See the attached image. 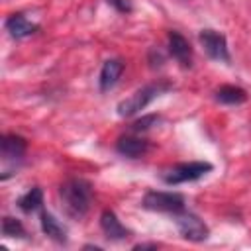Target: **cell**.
I'll return each instance as SVG.
<instances>
[{
	"mask_svg": "<svg viewBox=\"0 0 251 251\" xmlns=\"http://www.w3.org/2000/svg\"><path fill=\"white\" fill-rule=\"evenodd\" d=\"M59 198L63 202L65 212L71 218L78 220V218L86 216V212L90 210V204H92V184L86 178H80V176L67 178L59 186Z\"/></svg>",
	"mask_w": 251,
	"mask_h": 251,
	"instance_id": "cell-1",
	"label": "cell"
},
{
	"mask_svg": "<svg viewBox=\"0 0 251 251\" xmlns=\"http://www.w3.org/2000/svg\"><path fill=\"white\" fill-rule=\"evenodd\" d=\"M171 88V84L167 82H151V84H145L141 88H137L129 98L122 100L118 104V116L120 118H131L135 116L137 112H141L143 108H147L157 96H161L163 92H167Z\"/></svg>",
	"mask_w": 251,
	"mask_h": 251,
	"instance_id": "cell-2",
	"label": "cell"
},
{
	"mask_svg": "<svg viewBox=\"0 0 251 251\" xmlns=\"http://www.w3.org/2000/svg\"><path fill=\"white\" fill-rule=\"evenodd\" d=\"M212 163L208 161H188V163H176L161 173V178L165 184H182L192 182L202 176H206L212 171Z\"/></svg>",
	"mask_w": 251,
	"mask_h": 251,
	"instance_id": "cell-3",
	"label": "cell"
},
{
	"mask_svg": "<svg viewBox=\"0 0 251 251\" xmlns=\"http://www.w3.org/2000/svg\"><path fill=\"white\" fill-rule=\"evenodd\" d=\"M141 206L153 212H169L176 214L184 210V196L178 192H167V190H147Z\"/></svg>",
	"mask_w": 251,
	"mask_h": 251,
	"instance_id": "cell-4",
	"label": "cell"
},
{
	"mask_svg": "<svg viewBox=\"0 0 251 251\" xmlns=\"http://www.w3.org/2000/svg\"><path fill=\"white\" fill-rule=\"evenodd\" d=\"M175 224H176V229L178 233L188 239V241H194V243H200V241H206L208 235H210V229L208 226L192 212H186V210H180L175 214Z\"/></svg>",
	"mask_w": 251,
	"mask_h": 251,
	"instance_id": "cell-5",
	"label": "cell"
},
{
	"mask_svg": "<svg viewBox=\"0 0 251 251\" xmlns=\"http://www.w3.org/2000/svg\"><path fill=\"white\" fill-rule=\"evenodd\" d=\"M198 39H200V43H202V47L210 59L220 61V63L231 61V55L227 49V39L224 33H220L216 29H202L198 33Z\"/></svg>",
	"mask_w": 251,
	"mask_h": 251,
	"instance_id": "cell-6",
	"label": "cell"
},
{
	"mask_svg": "<svg viewBox=\"0 0 251 251\" xmlns=\"http://www.w3.org/2000/svg\"><path fill=\"white\" fill-rule=\"evenodd\" d=\"M25 149H27V141L22 135H18V133L2 135V141H0V151H2V161H4L2 178H6L10 167H16V163H22V159L25 155Z\"/></svg>",
	"mask_w": 251,
	"mask_h": 251,
	"instance_id": "cell-7",
	"label": "cell"
},
{
	"mask_svg": "<svg viewBox=\"0 0 251 251\" xmlns=\"http://www.w3.org/2000/svg\"><path fill=\"white\" fill-rule=\"evenodd\" d=\"M167 47L173 59H176L182 67H190L192 65V47L188 43V39L178 33V31H169L167 35Z\"/></svg>",
	"mask_w": 251,
	"mask_h": 251,
	"instance_id": "cell-8",
	"label": "cell"
},
{
	"mask_svg": "<svg viewBox=\"0 0 251 251\" xmlns=\"http://www.w3.org/2000/svg\"><path fill=\"white\" fill-rule=\"evenodd\" d=\"M100 227L106 235V239L110 241H122V239H127L129 237V229L118 220V216L112 212V210H104L100 214Z\"/></svg>",
	"mask_w": 251,
	"mask_h": 251,
	"instance_id": "cell-9",
	"label": "cell"
},
{
	"mask_svg": "<svg viewBox=\"0 0 251 251\" xmlns=\"http://www.w3.org/2000/svg\"><path fill=\"white\" fill-rule=\"evenodd\" d=\"M124 61L122 59H108L104 61L102 65V71H100V78H98V86H100V92H108L110 88L116 86V82L120 80L122 73H124Z\"/></svg>",
	"mask_w": 251,
	"mask_h": 251,
	"instance_id": "cell-10",
	"label": "cell"
},
{
	"mask_svg": "<svg viewBox=\"0 0 251 251\" xmlns=\"http://www.w3.org/2000/svg\"><path fill=\"white\" fill-rule=\"evenodd\" d=\"M149 149V143L141 137H133V135H124L116 141V151L127 159H137L143 157Z\"/></svg>",
	"mask_w": 251,
	"mask_h": 251,
	"instance_id": "cell-11",
	"label": "cell"
},
{
	"mask_svg": "<svg viewBox=\"0 0 251 251\" xmlns=\"http://www.w3.org/2000/svg\"><path fill=\"white\" fill-rule=\"evenodd\" d=\"M6 29H8V33H10L14 39H24V37L33 35V33L39 29V25L33 24V22H29L24 14H12V16L6 20Z\"/></svg>",
	"mask_w": 251,
	"mask_h": 251,
	"instance_id": "cell-12",
	"label": "cell"
},
{
	"mask_svg": "<svg viewBox=\"0 0 251 251\" xmlns=\"http://www.w3.org/2000/svg\"><path fill=\"white\" fill-rule=\"evenodd\" d=\"M39 222H41V229H43V233L47 235V237H51L53 241H57V243H67V227L51 214V212H47V210H43L41 212V216H39Z\"/></svg>",
	"mask_w": 251,
	"mask_h": 251,
	"instance_id": "cell-13",
	"label": "cell"
},
{
	"mask_svg": "<svg viewBox=\"0 0 251 251\" xmlns=\"http://www.w3.org/2000/svg\"><path fill=\"white\" fill-rule=\"evenodd\" d=\"M216 100L222 102V104H229V106H237V104H243L247 100V92L241 88V86H235V84H224L216 90Z\"/></svg>",
	"mask_w": 251,
	"mask_h": 251,
	"instance_id": "cell-14",
	"label": "cell"
},
{
	"mask_svg": "<svg viewBox=\"0 0 251 251\" xmlns=\"http://www.w3.org/2000/svg\"><path fill=\"white\" fill-rule=\"evenodd\" d=\"M41 206H43V190L39 186H31L25 194H22L18 198V208L25 214L37 212Z\"/></svg>",
	"mask_w": 251,
	"mask_h": 251,
	"instance_id": "cell-15",
	"label": "cell"
},
{
	"mask_svg": "<svg viewBox=\"0 0 251 251\" xmlns=\"http://www.w3.org/2000/svg\"><path fill=\"white\" fill-rule=\"evenodd\" d=\"M2 233L6 237H24L25 235V227L18 218L12 216H4L2 220Z\"/></svg>",
	"mask_w": 251,
	"mask_h": 251,
	"instance_id": "cell-16",
	"label": "cell"
},
{
	"mask_svg": "<svg viewBox=\"0 0 251 251\" xmlns=\"http://www.w3.org/2000/svg\"><path fill=\"white\" fill-rule=\"evenodd\" d=\"M159 116H155V114H149V116H143V118H139V120H135L133 124H131V129L133 131H145V129H149V127H153V126H157L159 124Z\"/></svg>",
	"mask_w": 251,
	"mask_h": 251,
	"instance_id": "cell-17",
	"label": "cell"
},
{
	"mask_svg": "<svg viewBox=\"0 0 251 251\" xmlns=\"http://www.w3.org/2000/svg\"><path fill=\"white\" fill-rule=\"evenodd\" d=\"M112 8H116L120 14H129L131 10H133V4H131V0H106Z\"/></svg>",
	"mask_w": 251,
	"mask_h": 251,
	"instance_id": "cell-18",
	"label": "cell"
},
{
	"mask_svg": "<svg viewBox=\"0 0 251 251\" xmlns=\"http://www.w3.org/2000/svg\"><path fill=\"white\" fill-rule=\"evenodd\" d=\"M149 61H151V67H155V61H159V65H163V61H165V57H163V53L159 51V49H151L149 51Z\"/></svg>",
	"mask_w": 251,
	"mask_h": 251,
	"instance_id": "cell-19",
	"label": "cell"
},
{
	"mask_svg": "<svg viewBox=\"0 0 251 251\" xmlns=\"http://www.w3.org/2000/svg\"><path fill=\"white\" fill-rule=\"evenodd\" d=\"M133 249L135 251H139V249H157V243H137V245H133Z\"/></svg>",
	"mask_w": 251,
	"mask_h": 251,
	"instance_id": "cell-20",
	"label": "cell"
}]
</instances>
